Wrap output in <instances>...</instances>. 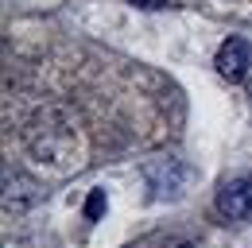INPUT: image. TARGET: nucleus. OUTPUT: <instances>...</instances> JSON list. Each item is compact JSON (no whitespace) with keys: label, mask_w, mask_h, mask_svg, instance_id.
<instances>
[{"label":"nucleus","mask_w":252,"mask_h":248,"mask_svg":"<svg viewBox=\"0 0 252 248\" xmlns=\"http://www.w3.org/2000/svg\"><path fill=\"white\" fill-rule=\"evenodd\" d=\"M214 66H218V74L225 78V82H245V74H249L252 66V47L245 43V39H225L218 47V59H214Z\"/></svg>","instance_id":"nucleus-3"},{"label":"nucleus","mask_w":252,"mask_h":248,"mask_svg":"<svg viewBox=\"0 0 252 248\" xmlns=\"http://www.w3.org/2000/svg\"><path fill=\"white\" fill-rule=\"evenodd\" d=\"M214 210L221 221H245L252 217V175H237L218 190L214 198Z\"/></svg>","instance_id":"nucleus-1"},{"label":"nucleus","mask_w":252,"mask_h":248,"mask_svg":"<svg viewBox=\"0 0 252 248\" xmlns=\"http://www.w3.org/2000/svg\"><path fill=\"white\" fill-rule=\"evenodd\" d=\"M35 198H39V190H35V183H28L20 171H4V206L8 210H28Z\"/></svg>","instance_id":"nucleus-4"},{"label":"nucleus","mask_w":252,"mask_h":248,"mask_svg":"<svg viewBox=\"0 0 252 248\" xmlns=\"http://www.w3.org/2000/svg\"><path fill=\"white\" fill-rule=\"evenodd\" d=\"M105 206H109L105 190H94V194H90V202H86V217H90V221H97V217L105 214Z\"/></svg>","instance_id":"nucleus-5"},{"label":"nucleus","mask_w":252,"mask_h":248,"mask_svg":"<svg viewBox=\"0 0 252 248\" xmlns=\"http://www.w3.org/2000/svg\"><path fill=\"white\" fill-rule=\"evenodd\" d=\"M171 248H198V245H190V241H179V245H171Z\"/></svg>","instance_id":"nucleus-7"},{"label":"nucleus","mask_w":252,"mask_h":248,"mask_svg":"<svg viewBox=\"0 0 252 248\" xmlns=\"http://www.w3.org/2000/svg\"><path fill=\"white\" fill-rule=\"evenodd\" d=\"M128 4H136V8H167V0H128Z\"/></svg>","instance_id":"nucleus-6"},{"label":"nucleus","mask_w":252,"mask_h":248,"mask_svg":"<svg viewBox=\"0 0 252 248\" xmlns=\"http://www.w3.org/2000/svg\"><path fill=\"white\" fill-rule=\"evenodd\" d=\"M144 179H148V186H152V194L156 198H179L183 194V186H187L190 171L179 163V159H152L148 167H144Z\"/></svg>","instance_id":"nucleus-2"}]
</instances>
